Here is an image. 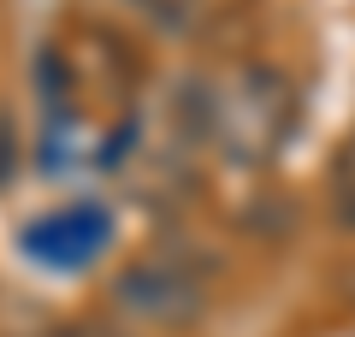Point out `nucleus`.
Instances as JSON below:
<instances>
[{"mask_svg": "<svg viewBox=\"0 0 355 337\" xmlns=\"http://www.w3.org/2000/svg\"><path fill=\"white\" fill-rule=\"evenodd\" d=\"M207 125L225 142L231 160H272L279 142L296 125V95L272 65H243L231 83L214 89L207 101Z\"/></svg>", "mask_w": 355, "mask_h": 337, "instance_id": "obj_1", "label": "nucleus"}, {"mask_svg": "<svg viewBox=\"0 0 355 337\" xmlns=\"http://www.w3.org/2000/svg\"><path fill=\"white\" fill-rule=\"evenodd\" d=\"M113 302L142 325L178 331V325H190L207 308V261L190 254L184 243H160V249H148V254L119 266Z\"/></svg>", "mask_w": 355, "mask_h": 337, "instance_id": "obj_2", "label": "nucleus"}, {"mask_svg": "<svg viewBox=\"0 0 355 337\" xmlns=\"http://www.w3.org/2000/svg\"><path fill=\"white\" fill-rule=\"evenodd\" d=\"M113 243V213L101 201H71V207L42 213L36 225H24V254L53 273H77Z\"/></svg>", "mask_w": 355, "mask_h": 337, "instance_id": "obj_3", "label": "nucleus"}, {"mask_svg": "<svg viewBox=\"0 0 355 337\" xmlns=\"http://www.w3.org/2000/svg\"><path fill=\"white\" fill-rule=\"evenodd\" d=\"M326 207L338 219V231H355V130L338 142V154L326 166Z\"/></svg>", "mask_w": 355, "mask_h": 337, "instance_id": "obj_4", "label": "nucleus"}, {"mask_svg": "<svg viewBox=\"0 0 355 337\" xmlns=\"http://www.w3.org/2000/svg\"><path fill=\"white\" fill-rule=\"evenodd\" d=\"M48 337H119L113 325H101V320H71V325H53Z\"/></svg>", "mask_w": 355, "mask_h": 337, "instance_id": "obj_5", "label": "nucleus"}]
</instances>
